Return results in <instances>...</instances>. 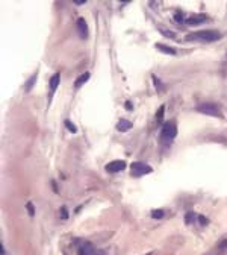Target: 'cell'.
<instances>
[{"mask_svg": "<svg viewBox=\"0 0 227 255\" xmlns=\"http://www.w3.org/2000/svg\"><path fill=\"white\" fill-rule=\"evenodd\" d=\"M220 38H221V34L217 31H197V32H192L186 36L188 41L197 40V41H205V43H212V41H217Z\"/></svg>", "mask_w": 227, "mask_h": 255, "instance_id": "cell-1", "label": "cell"}, {"mask_svg": "<svg viewBox=\"0 0 227 255\" xmlns=\"http://www.w3.org/2000/svg\"><path fill=\"white\" fill-rule=\"evenodd\" d=\"M176 135H177V126H176L174 123H171V122L164 123L162 131H160V141L165 143V144H168V143H171L174 140Z\"/></svg>", "mask_w": 227, "mask_h": 255, "instance_id": "cell-2", "label": "cell"}, {"mask_svg": "<svg viewBox=\"0 0 227 255\" xmlns=\"http://www.w3.org/2000/svg\"><path fill=\"white\" fill-rule=\"evenodd\" d=\"M130 169H132L133 176H144V175H148V173L153 172V169H152L150 165H147V164H144V163H140V161L132 163Z\"/></svg>", "mask_w": 227, "mask_h": 255, "instance_id": "cell-3", "label": "cell"}, {"mask_svg": "<svg viewBox=\"0 0 227 255\" xmlns=\"http://www.w3.org/2000/svg\"><path fill=\"white\" fill-rule=\"evenodd\" d=\"M197 111H200L201 114H208V115H212V117H221L220 108H218V107H215L213 103H201V105H198Z\"/></svg>", "mask_w": 227, "mask_h": 255, "instance_id": "cell-4", "label": "cell"}, {"mask_svg": "<svg viewBox=\"0 0 227 255\" xmlns=\"http://www.w3.org/2000/svg\"><path fill=\"white\" fill-rule=\"evenodd\" d=\"M124 169H126V163L121 160H115L112 163L106 164V172H109V173H117V172H121Z\"/></svg>", "mask_w": 227, "mask_h": 255, "instance_id": "cell-5", "label": "cell"}, {"mask_svg": "<svg viewBox=\"0 0 227 255\" xmlns=\"http://www.w3.org/2000/svg\"><path fill=\"white\" fill-rule=\"evenodd\" d=\"M77 32L82 40H87L88 38V24L85 21V18H77Z\"/></svg>", "mask_w": 227, "mask_h": 255, "instance_id": "cell-6", "label": "cell"}, {"mask_svg": "<svg viewBox=\"0 0 227 255\" xmlns=\"http://www.w3.org/2000/svg\"><path fill=\"white\" fill-rule=\"evenodd\" d=\"M59 81H61V76H59V73H55L52 77H50V97H52L53 94H55V91L58 90Z\"/></svg>", "mask_w": 227, "mask_h": 255, "instance_id": "cell-7", "label": "cell"}, {"mask_svg": "<svg viewBox=\"0 0 227 255\" xmlns=\"http://www.w3.org/2000/svg\"><path fill=\"white\" fill-rule=\"evenodd\" d=\"M206 15L205 14H200V15H194V17H189L185 20V23H188V24H200V23H203V21H206Z\"/></svg>", "mask_w": 227, "mask_h": 255, "instance_id": "cell-8", "label": "cell"}, {"mask_svg": "<svg viewBox=\"0 0 227 255\" xmlns=\"http://www.w3.org/2000/svg\"><path fill=\"white\" fill-rule=\"evenodd\" d=\"M89 77H91V74H89L88 72L82 73V74H80V76L76 79V82H74V87H76V88H80V87H82L85 82H88V81H89Z\"/></svg>", "mask_w": 227, "mask_h": 255, "instance_id": "cell-9", "label": "cell"}, {"mask_svg": "<svg viewBox=\"0 0 227 255\" xmlns=\"http://www.w3.org/2000/svg\"><path fill=\"white\" fill-rule=\"evenodd\" d=\"M79 254L80 255H94L95 254V249L92 248L91 243H85V245L79 249Z\"/></svg>", "mask_w": 227, "mask_h": 255, "instance_id": "cell-10", "label": "cell"}, {"mask_svg": "<svg viewBox=\"0 0 227 255\" xmlns=\"http://www.w3.org/2000/svg\"><path fill=\"white\" fill-rule=\"evenodd\" d=\"M117 129H118L120 132H126V131L132 129V123H130L129 120H126V119H121V120L117 123Z\"/></svg>", "mask_w": 227, "mask_h": 255, "instance_id": "cell-11", "label": "cell"}, {"mask_svg": "<svg viewBox=\"0 0 227 255\" xmlns=\"http://www.w3.org/2000/svg\"><path fill=\"white\" fill-rule=\"evenodd\" d=\"M156 49L160 50V52H164V53H167V55H176L174 47H170V46H165V44H159V43H157Z\"/></svg>", "mask_w": 227, "mask_h": 255, "instance_id": "cell-12", "label": "cell"}, {"mask_svg": "<svg viewBox=\"0 0 227 255\" xmlns=\"http://www.w3.org/2000/svg\"><path fill=\"white\" fill-rule=\"evenodd\" d=\"M35 81H36V74H34L27 82H26V91H30L32 90V87H34V84H35Z\"/></svg>", "mask_w": 227, "mask_h": 255, "instance_id": "cell-13", "label": "cell"}, {"mask_svg": "<svg viewBox=\"0 0 227 255\" xmlns=\"http://www.w3.org/2000/svg\"><path fill=\"white\" fill-rule=\"evenodd\" d=\"M152 217L153 219L164 217V211H162V210H153V211H152Z\"/></svg>", "mask_w": 227, "mask_h": 255, "instance_id": "cell-14", "label": "cell"}, {"mask_svg": "<svg viewBox=\"0 0 227 255\" xmlns=\"http://www.w3.org/2000/svg\"><path fill=\"white\" fill-rule=\"evenodd\" d=\"M65 128H67V129H68V131H70V132H73V134H74V132H76V131H77V128L74 126V125H73V123H71L70 120H65Z\"/></svg>", "mask_w": 227, "mask_h": 255, "instance_id": "cell-15", "label": "cell"}, {"mask_svg": "<svg viewBox=\"0 0 227 255\" xmlns=\"http://www.w3.org/2000/svg\"><path fill=\"white\" fill-rule=\"evenodd\" d=\"M27 211H29L30 216L35 214V210H34V203H32V202H27Z\"/></svg>", "mask_w": 227, "mask_h": 255, "instance_id": "cell-16", "label": "cell"}, {"mask_svg": "<svg viewBox=\"0 0 227 255\" xmlns=\"http://www.w3.org/2000/svg\"><path fill=\"white\" fill-rule=\"evenodd\" d=\"M61 217H62V219H68V213H67V208H65V207H62V208H61Z\"/></svg>", "mask_w": 227, "mask_h": 255, "instance_id": "cell-17", "label": "cell"}, {"mask_svg": "<svg viewBox=\"0 0 227 255\" xmlns=\"http://www.w3.org/2000/svg\"><path fill=\"white\" fill-rule=\"evenodd\" d=\"M164 109H165V107H160L159 112H157V119H162L164 117Z\"/></svg>", "mask_w": 227, "mask_h": 255, "instance_id": "cell-18", "label": "cell"}, {"mask_svg": "<svg viewBox=\"0 0 227 255\" xmlns=\"http://www.w3.org/2000/svg\"><path fill=\"white\" fill-rule=\"evenodd\" d=\"M198 219H200V223H201V225H208V220H206V217H203V216H198Z\"/></svg>", "mask_w": 227, "mask_h": 255, "instance_id": "cell-19", "label": "cell"}, {"mask_svg": "<svg viewBox=\"0 0 227 255\" xmlns=\"http://www.w3.org/2000/svg\"><path fill=\"white\" fill-rule=\"evenodd\" d=\"M162 34H164V35H168V36H171V38H174V34H173V32H168V31H162Z\"/></svg>", "mask_w": 227, "mask_h": 255, "instance_id": "cell-20", "label": "cell"}, {"mask_svg": "<svg viewBox=\"0 0 227 255\" xmlns=\"http://www.w3.org/2000/svg\"><path fill=\"white\" fill-rule=\"evenodd\" d=\"M192 216H194V214H192V213H189V214H186V222H188V223H189V222H191Z\"/></svg>", "mask_w": 227, "mask_h": 255, "instance_id": "cell-21", "label": "cell"}, {"mask_svg": "<svg viewBox=\"0 0 227 255\" xmlns=\"http://www.w3.org/2000/svg\"><path fill=\"white\" fill-rule=\"evenodd\" d=\"M74 2H76V5H83L87 0H74Z\"/></svg>", "mask_w": 227, "mask_h": 255, "instance_id": "cell-22", "label": "cell"}, {"mask_svg": "<svg viewBox=\"0 0 227 255\" xmlns=\"http://www.w3.org/2000/svg\"><path fill=\"white\" fill-rule=\"evenodd\" d=\"M226 246H227V241H223V243L220 245V248H226Z\"/></svg>", "mask_w": 227, "mask_h": 255, "instance_id": "cell-23", "label": "cell"}, {"mask_svg": "<svg viewBox=\"0 0 227 255\" xmlns=\"http://www.w3.org/2000/svg\"><path fill=\"white\" fill-rule=\"evenodd\" d=\"M94 255H105V254H102V252H97V251H95V254H94Z\"/></svg>", "mask_w": 227, "mask_h": 255, "instance_id": "cell-24", "label": "cell"}]
</instances>
